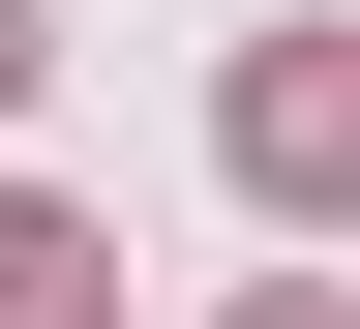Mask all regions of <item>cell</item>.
<instances>
[{
	"instance_id": "obj_1",
	"label": "cell",
	"mask_w": 360,
	"mask_h": 329,
	"mask_svg": "<svg viewBox=\"0 0 360 329\" xmlns=\"http://www.w3.org/2000/svg\"><path fill=\"white\" fill-rule=\"evenodd\" d=\"M240 180H270V210H330V180H360V60H330V30L240 60Z\"/></svg>"
},
{
	"instance_id": "obj_2",
	"label": "cell",
	"mask_w": 360,
	"mask_h": 329,
	"mask_svg": "<svg viewBox=\"0 0 360 329\" xmlns=\"http://www.w3.org/2000/svg\"><path fill=\"white\" fill-rule=\"evenodd\" d=\"M0 329H120V269H90V210H30V180H0Z\"/></svg>"
},
{
	"instance_id": "obj_3",
	"label": "cell",
	"mask_w": 360,
	"mask_h": 329,
	"mask_svg": "<svg viewBox=\"0 0 360 329\" xmlns=\"http://www.w3.org/2000/svg\"><path fill=\"white\" fill-rule=\"evenodd\" d=\"M0 90H30V0H0Z\"/></svg>"
},
{
	"instance_id": "obj_4",
	"label": "cell",
	"mask_w": 360,
	"mask_h": 329,
	"mask_svg": "<svg viewBox=\"0 0 360 329\" xmlns=\"http://www.w3.org/2000/svg\"><path fill=\"white\" fill-rule=\"evenodd\" d=\"M240 329H330V300H240Z\"/></svg>"
}]
</instances>
